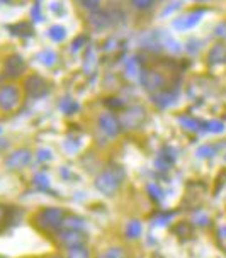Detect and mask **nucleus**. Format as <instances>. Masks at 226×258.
<instances>
[{"label": "nucleus", "mask_w": 226, "mask_h": 258, "mask_svg": "<svg viewBox=\"0 0 226 258\" xmlns=\"http://www.w3.org/2000/svg\"><path fill=\"white\" fill-rule=\"evenodd\" d=\"M54 258H60V256H54Z\"/></svg>", "instance_id": "nucleus-29"}, {"label": "nucleus", "mask_w": 226, "mask_h": 258, "mask_svg": "<svg viewBox=\"0 0 226 258\" xmlns=\"http://www.w3.org/2000/svg\"><path fill=\"white\" fill-rule=\"evenodd\" d=\"M155 100H156V104H160V105H168V104H174L175 95H172L170 92L168 94H163V92H161L160 95L155 97Z\"/></svg>", "instance_id": "nucleus-19"}, {"label": "nucleus", "mask_w": 226, "mask_h": 258, "mask_svg": "<svg viewBox=\"0 0 226 258\" xmlns=\"http://www.w3.org/2000/svg\"><path fill=\"white\" fill-rule=\"evenodd\" d=\"M181 124L182 126H186L187 129H191V131H199V127H201V124L197 121H194V119H191V117H186V119L182 117Z\"/></svg>", "instance_id": "nucleus-23"}, {"label": "nucleus", "mask_w": 226, "mask_h": 258, "mask_svg": "<svg viewBox=\"0 0 226 258\" xmlns=\"http://www.w3.org/2000/svg\"><path fill=\"white\" fill-rule=\"evenodd\" d=\"M60 109L63 110L65 114H73V112H77L78 110V104L75 102V100H72V99H65V100H62V104H60Z\"/></svg>", "instance_id": "nucleus-18"}, {"label": "nucleus", "mask_w": 226, "mask_h": 258, "mask_svg": "<svg viewBox=\"0 0 226 258\" xmlns=\"http://www.w3.org/2000/svg\"><path fill=\"white\" fill-rule=\"evenodd\" d=\"M99 258H128V256H126V251H124L123 248L112 246V248H107L105 251L100 253Z\"/></svg>", "instance_id": "nucleus-14"}, {"label": "nucleus", "mask_w": 226, "mask_h": 258, "mask_svg": "<svg viewBox=\"0 0 226 258\" xmlns=\"http://www.w3.org/2000/svg\"><path fill=\"white\" fill-rule=\"evenodd\" d=\"M141 84L146 90L150 92H160L165 85V78L161 77V73L153 70H145L141 73Z\"/></svg>", "instance_id": "nucleus-6"}, {"label": "nucleus", "mask_w": 226, "mask_h": 258, "mask_svg": "<svg viewBox=\"0 0 226 258\" xmlns=\"http://www.w3.org/2000/svg\"><path fill=\"white\" fill-rule=\"evenodd\" d=\"M39 161H48V160H51V151H48V150H41L39 153Z\"/></svg>", "instance_id": "nucleus-25"}, {"label": "nucleus", "mask_w": 226, "mask_h": 258, "mask_svg": "<svg viewBox=\"0 0 226 258\" xmlns=\"http://www.w3.org/2000/svg\"><path fill=\"white\" fill-rule=\"evenodd\" d=\"M201 2H204V0H201Z\"/></svg>", "instance_id": "nucleus-30"}, {"label": "nucleus", "mask_w": 226, "mask_h": 258, "mask_svg": "<svg viewBox=\"0 0 226 258\" xmlns=\"http://www.w3.org/2000/svg\"><path fill=\"white\" fill-rule=\"evenodd\" d=\"M204 127H206L209 133H221V131L224 129L223 122H221V121H209V122H206V124H204Z\"/></svg>", "instance_id": "nucleus-21"}, {"label": "nucleus", "mask_w": 226, "mask_h": 258, "mask_svg": "<svg viewBox=\"0 0 226 258\" xmlns=\"http://www.w3.org/2000/svg\"><path fill=\"white\" fill-rule=\"evenodd\" d=\"M7 214H9L7 207L0 204V226H2L4 223H6V219H7Z\"/></svg>", "instance_id": "nucleus-26"}, {"label": "nucleus", "mask_w": 226, "mask_h": 258, "mask_svg": "<svg viewBox=\"0 0 226 258\" xmlns=\"http://www.w3.org/2000/svg\"><path fill=\"white\" fill-rule=\"evenodd\" d=\"M39 61L44 64V67H53L54 61H56V53L53 49H44V51L39 53Z\"/></svg>", "instance_id": "nucleus-13"}, {"label": "nucleus", "mask_w": 226, "mask_h": 258, "mask_svg": "<svg viewBox=\"0 0 226 258\" xmlns=\"http://www.w3.org/2000/svg\"><path fill=\"white\" fill-rule=\"evenodd\" d=\"M60 241H62V245H65L67 248L84 246L85 234L82 231H68V229H63L62 234H60Z\"/></svg>", "instance_id": "nucleus-9"}, {"label": "nucleus", "mask_w": 226, "mask_h": 258, "mask_svg": "<svg viewBox=\"0 0 226 258\" xmlns=\"http://www.w3.org/2000/svg\"><path fill=\"white\" fill-rule=\"evenodd\" d=\"M85 226V221L80 216L75 214H65V219L62 223V229H68V231H82Z\"/></svg>", "instance_id": "nucleus-11"}, {"label": "nucleus", "mask_w": 226, "mask_h": 258, "mask_svg": "<svg viewBox=\"0 0 226 258\" xmlns=\"http://www.w3.org/2000/svg\"><path fill=\"white\" fill-rule=\"evenodd\" d=\"M209 63L211 64H223L226 63V46L216 44L209 51Z\"/></svg>", "instance_id": "nucleus-12"}, {"label": "nucleus", "mask_w": 226, "mask_h": 258, "mask_svg": "<svg viewBox=\"0 0 226 258\" xmlns=\"http://www.w3.org/2000/svg\"><path fill=\"white\" fill-rule=\"evenodd\" d=\"M67 258H90V255L85 246H75V248H68Z\"/></svg>", "instance_id": "nucleus-17"}, {"label": "nucleus", "mask_w": 226, "mask_h": 258, "mask_svg": "<svg viewBox=\"0 0 226 258\" xmlns=\"http://www.w3.org/2000/svg\"><path fill=\"white\" fill-rule=\"evenodd\" d=\"M84 41H85V38H82L80 41H75V43H73V49H77V46H80L82 43H84Z\"/></svg>", "instance_id": "nucleus-27"}, {"label": "nucleus", "mask_w": 226, "mask_h": 258, "mask_svg": "<svg viewBox=\"0 0 226 258\" xmlns=\"http://www.w3.org/2000/svg\"><path fill=\"white\" fill-rule=\"evenodd\" d=\"M121 180H123V172L109 168L97 175L94 183H95V188L100 194H104V196H112L119 188V185H121Z\"/></svg>", "instance_id": "nucleus-2"}, {"label": "nucleus", "mask_w": 226, "mask_h": 258, "mask_svg": "<svg viewBox=\"0 0 226 258\" xmlns=\"http://www.w3.org/2000/svg\"><path fill=\"white\" fill-rule=\"evenodd\" d=\"M32 160V153L27 148H19L16 151H12L6 160V167L9 170H21L27 167Z\"/></svg>", "instance_id": "nucleus-4"}, {"label": "nucleus", "mask_w": 226, "mask_h": 258, "mask_svg": "<svg viewBox=\"0 0 226 258\" xmlns=\"http://www.w3.org/2000/svg\"><path fill=\"white\" fill-rule=\"evenodd\" d=\"M63 219H65L63 209H60V207H44L34 218V223L38 224V228L44 229V231H56V229L62 228Z\"/></svg>", "instance_id": "nucleus-1"}, {"label": "nucleus", "mask_w": 226, "mask_h": 258, "mask_svg": "<svg viewBox=\"0 0 226 258\" xmlns=\"http://www.w3.org/2000/svg\"><path fill=\"white\" fill-rule=\"evenodd\" d=\"M34 183H36V187L41 188V190H48V188H49V180L46 178V175H43V173L36 175V177H34Z\"/></svg>", "instance_id": "nucleus-20"}, {"label": "nucleus", "mask_w": 226, "mask_h": 258, "mask_svg": "<svg viewBox=\"0 0 226 258\" xmlns=\"http://www.w3.org/2000/svg\"><path fill=\"white\" fill-rule=\"evenodd\" d=\"M99 127L104 135H107L109 138H114L121 133V122L118 121L112 114H102L99 117Z\"/></svg>", "instance_id": "nucleus-7"}, {"label": "nucleus", "mask_w": 226, "mask_h": 258, "mask_svg": "<svg viewBox=\"0 0 226 258\" xmlns=\"http://www.w3.org/2000/svg\"><path fill=\"white\" fill-rule=\"evenodd\" d=\"M0 133H2V127H0Z\"/></svg>", "instance_id": "nucleus-28"}, {"label": "nucleus", "mask_w": 226, "mask_h": 258, "mask_svg": "<svg viewBox=\"0 0 226 258\" xmlns=\"http://www.w3.org/2000/svg\"><path fill=\"white\" fill-rule=\"evenodd\" d=\"M201 17H202V12H191V14H187V16H184V17H179V19L174 22V26L177 27V29H181V31L192 29L194 26L199 24Z\"/></svg>", "instance_id": "nucleus-10"}, {"label": "nucleus", "mask_w": 226, "mask_h": 258, "mask_svg": "<svg viewBox=\"0 0 226 258\" xmlns=\"http://www.w3.org/2000/svg\"><path fill=\"white\" fill-rule=\"evenodd\" d=\"M141 234V224H140V221H131L128 226H126V236L128 238H131V239H135L138 238Z\"/></svg>", "instance_id": "nucleus-16"}, {"label": "nucleus", "mask_w": 226, "mask_h": 258, "mask_svg": "<svg viewBox=\"0 0 226 258\" xmlns=\"http://www.w3.org/2000/svg\"><path fill=\"white\" fill-rule=\"evenodd\" d=\"M24 70H26V61L19 54H12V56H9L6 59V63H4V73H6V77L9 78L21 77Z\"/></svg>", "instance_id": "nucleus-5"}, {"label": "nucleus", "mask_w": 226, "mask_h": 258, "mask_svg": "<svg viewBox=\"0 0 226 258\" xmlns=\"http://www.w3.org/2000/svg\"><path fill=\"white\" fill-rule=\"evenodd\" d=\"M155 0H131V4L135 6L138 11H146V9H150L153 6Z\"/></svg>", "instance_id": "nucleus-22"}, {"label": "nucleus", "mask_w": 226, "mask_h": 258, "mask_svg": "<svg viewBox=\"0 0 226 258\" xmlns=\"http://www.w3.org/2000/svg\"><path fill=\"white\" fill-rule=\"evenodd\" d=\"M0 258H4V256H0Z\"/></svg>", "instance_id": "nucleus-31"}, {"label": "nucleus", "mask_w": 226, "mask_h": 258, "mask_svg": "<svg viewBox=\"0 0 226 258\" xmlns=\"http://www.w3.org/2000/svg\"><path fill=\"white\" fill-rule=\"evenodd\" d=\"M26 92L32 99H39L48 94V84L41 77H31L26 80Z\"/></svg>", "instance_id": "nucleus-8"}, {"label": "nucleus", "mask_w": 226, "mask_h": 258, "mask_svg": "<svg viewBox=\"0 0 226 258\" xmlns=\"http://www.w3.org/2000/svg\"><path fill=\"white\" fill-rule=\"evenodd\" d=\"M19 105V90L14 85H4L0 89V109L11 112Z\"/></svg>", "instance_id": "nucleus-3"}, {"label": "nucleus", "mask_w": 226, "mask_h": 258, "mask_svg": "<svg viewBox=\"0 0 226 258\" xmlns=\"http://www.w3.org/2000/svg\"><path fill=\"white\" fill-rule=\"evenodd\" d=\"M80 2L87 11H97V7L100 6V0H80Z\"/></svg>", "instance_id": "nucleus-24"}, {"label": "nucleus", "mask_w": 226, "mask_h": 258, "mask_svg": "<svg viewBox=\"0 0 226 258\" xmlns=\"http://www.w3.org/2000/svg\"><path fill=\"white\" fill-rule=\"evenodd\" d=\"M48 34H49V38H51L53 41L60 43V41H63L65 36H67V29L62 27V26H51V27H49V31H48Z\"/></svg>", "instance_id": "nucleus-15"}]
</instances>
